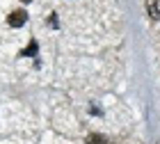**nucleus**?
Here are the masks:
<instances>
[{"label":"nucleus","instance_id":"1","mask_svg":"<svg viewBox=\"0 0 160 144\" xmlns=\"http://www.w3.org/2000/svg\"><path fill=\"white\" fill-rule=\"evenodd\" d=\"M28 21V12H23V9H18V12H12L9 14V18H7V23H9L12 27H21Z\"/></svg>","mask_w":160,"mask_h":144},{"label":"nucleus","instance_id":"5","mask_svg":"<svg viewBox=\"0 0 160 144\" xmlns=\"http://www.w3.org/2000/svg\"><path fill=\"white\" fill-rule=\"evenodd\" d=\"M48 23H50V27H57V14H50V21H48Z\"/></svg>","mask_w":160,"mask_h":144},{"label":"nucleus","instance_id":"2","mask_svg":"<svg viewBox=\"0 0 160 144\" xmlns=\"http://www.w3.org/2000/svg\"><path fill=\"white\" fill-rule=\"evenodd\" d=\"M147 12L151 18H160V0H149L147 2Z\"/></svg>","mask_w":160,"mask_h":144},{"label":"nucleus","instance_id":"3","mask_svg":"<svg viewBox=\"0 0 160 144\" xmlns=\"http://www.w3.org/2000/svg\"><path fill=\"white\" fill-rule=\"evenodd\" d=\"M18 55H23V57H32V55H37V41L32 39V41H30V44H28L23 50H21Z\"/></svg>","mask_w":160,"mask_h":144},{"label":"nucleus","instance_id":"4","mask_svg":"<svg viewBox=\"0 0 160 144\" xmlns=\"http://www.w3.org/2000/svg\"><path fill=\"white\" fill-rule=\"evenodd\" d=\"M87 144H108V140L103 135H98V133H92L89 137H87Z\"/></svg>","mask_w":160,"mask_h":144}]
</instances>
